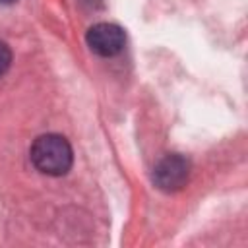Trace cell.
Masks as SVG:
<instances>
[{
  "mask_svg": "<svg viewBox=\"0 0 248 248\" xmlns=\"http://www.w3.org/2000/svg\"><path fill=\"white\" fill-rule=\"evenodd\" d=\"M31 163L35 169L48 176H62L72 169L74 153L68 140L60 134L39 136L29 149Z\"/></svg>",
  "mask_w": 248,
  "mask_h": 248,
  "instance_id": "1",
  "label": "cell"
},
{
  "mask_svg": "<svg viewBox=\"0 0 248 248\" xmlns=\"http://www.w3.org/2000/svg\"><path fill=\"white\" fill-rule=\"evenodd\" d=\"M192 165L190 161L180 153H169L165 155L153 169V182L161 192H178L186 186L190 178Z\"/></svg>",
  "mask_w": 248,
  "mask_h": 248,
  "instance_id": "2",
  "label": "cell"
},
{
  "mask_svg": "<svg viewBox=\"0 0 248 248\" xmlns=\"http://www.w3.org/2000/svg\"><path fill=\"white\" fill-rule=\"evenodd\" d=\"M87 46L105 58L116 56L118 52H122L124 45H126V35L122 31V27L114 25V23H95L93 27H89L87 35H85Z\"/></svg>",
  "mask_w": 248,
  "mask_h": 248,
  "instance_id": "3",
  "label": "cell"
},
{
  "mask_svg": "<svg viewBox=\"0 0 248 248\" xmlns=\"http://www.w3.org/2000/svg\"><path fill=\"white\" fill-rule=\"evenodd\" d=\"M10 64H12V50L4 41H0V78L10 70Z\"/></svg>",
  "mask_w": 248,
  "mask_h": 248,
  "instance_id": "4",
  "label": "cell"
},
{
  "mask_svg": "<svg viewBox=\"0 0 248 248\" xmlns=\"http://www.w3.org/2000/svg\"><path fill=\"white\" fill-rule=\"evenodd\" d=\"M2 4H10V2H16V0H0Z\"/></svg>",
  "mask_w": 248,
  "mask_h": 248,
  "instance_id": "5",
  "label": "cell"
}]
</instances>
